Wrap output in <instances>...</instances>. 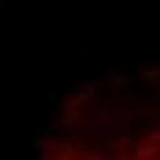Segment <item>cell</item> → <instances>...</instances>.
<instances>
[{"instance_id":"obj_1","label":"cell","mask_w":160,"mask_h":160,"mask_svg":"<svg viewBox=\"0 0 160 160\" xmlns=\"http://www.w3.org/2000/svg\"><path fill=\"white\" fill-rule=\"evenodd\" d=\"M130 141H132V132H130L127 127H119L113 132V138L108 141V146H111V149H124V146H130Z\"/></svg>"},{"instance_id":"obj_2","label":"cell","mask_w":160,"mask_h":160,"mask_svg":"<svg viewBox=\"0 0 160 160\" xmlns=\"http://www.w3.org/2000/svg\"><path fill=\"white\" fill-rule=\"evenodd\" d=\"M132 158H158V144H149V141H146L144 146H138V149L132 152Z\"/></svg>"}]
</instances>
